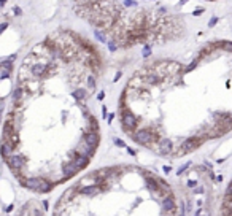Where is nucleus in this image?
<instances>
[{
    "label": "nucleus",
    "instance_id": "obj_1",
    "mask_svg": "<svg viewBox=\"0 0 232 216\" xmlns=\"http://www.w3.org/2000/svg\"><path fill=\"white\" fill-rule=\"evenodd\" d=\"M132 138L139 145H145L146 148L153 150L156 141L161 138V134L157 130H153V129H139L135 132H132Z\"/></svg>",
    "mask_w": 232,
    "mask_h": 216
},
{
    "label": "nucleus",
    "instance_id": "obj_2",
    "mask_svg": "<svg viewBox=\"0 0 232 216\" xmlns=\"http://www.w3.org/2000/svg\"><path fill=\"white\" fill-rule=\"evenodd\" d=\"M21 184L35 192H49L53 188V183H49L45 178H29V180H24Z\"/></svg>",
    "mask_w": 232,
    "mask_h": 216
},
{
    "label": "nucleus",
    "instance_id": "obj_3",
    "mask_svg": "<svg viewBox=\"0 0 232 216\" xmlns=\"http://www.w3.org/2000/svg\"><path fill=\"white\" fill-rule=\"evenodd\" d=\"M121 124H123V129L127 135H132L134 129L139 124V119L130 113V110H127L126 107L121 108Z\"/></svg>",
    "mask_w": 232,
    "mask_h": 216
},
{
    "label": "nucleus",
    "instance_id": "obj_4",
    "mask_svg": "<svg viewBox=\"0 0 232 216\" xmlns=\"http://www.w3.org/2000/svg\"><path fill=\"white\" fill-rule=\"evenodd\" d=\"M153 150L157 151L159 156H170L172 151H173V143L169 140V138H162V140L159 138V140L156 141V145H154Z\"/></svg>",
    "mask_w": 232,
    "mask_h": 216
},
{
    "label": "nucleus",
    "instance_id": "obj_5",
    "mask_svg": "<svg viewBox=\"0 0 232 216\" xmlns=\"http://www.w3.org/2000/svg\"><path fill=\"white\" fill-rule=\"evenodd\" d=\"M6 159V165L10 167V170H16V168H22L26 165V157L22 154H18V153H11L10 156L5 157Z\"/></svg>",
    "mask_w": 232,
    "mask_h": 216
},
{
    "label": "nucleus",
    "instance_id": "obj_6",
    "mask_svg": "<svg viewBox=\"0 0 232 216\" xmlns=\"http://www.w3.org/2000/svg\"><path fill=\"white\" fill-rule=\"evenodd\" d=\"M202 143H204V140L200 137H189V138H184V140L181 141V146H183L188 153H191V151H194L196 148H199Z\"/></svg>",
    "mask_w": 232,
    "mask_h": 216
},
{
    "label": "nucleus",
    "instance_id": "obj_7",
    "mask_svg": "<svg viewBox=\"0 0 232 216\" xmlns=\"http://www.w3.org/2000/svg\"><path fill=\"white\" fill-rule=\"evenodd\" d=\"M99 140H100L99 132H94V130H87V132L83 134V141H84V143H87V145H91V146H94V148H97V145H99Z\"/></svg>",
    "mask_w": 232,
    "mask_h": 216
},
{
    "label": "nucleus",
    "instance_id": "obj_8",
    "mask_svg": "<svg viewBox=\"0 0 232 216\" xmlns=\"http://www.w3.org/2000/svg\"><path fill=\"white\" fill-rule=\"evenodd\" d=\"M75 151H78L80 154H83L84 157H87V159H91V157H94V153H96V148L91 146V145H87L83 141L81 145H78V146L75 148Z\"/></svg>",
    "mask_w": 232,
    "mask_h": 216
},
{
    "label": "nucleus",
    "instance_id": "obj_9",
    "mask_svg": "<svg viewBox=\"0 0 232 216\" xmlns=\"http://www.w3.org/2000/svg\"><path fill=\"white\" fill-rule=\"evenodd\" d=\"M78 172H80V168L76 167L72 161H70L69 164H64L62 165V177L65 178V180H67V178H72L73 175H76Z\"/></svg>",
    "mask_w": 232,
    "mask_h": 216
},
{
    "label": "nucleus",
    "instance_id": "obj_10",
    "mask_svg": "<svg viewBox=\"0 0 232 216\" xmlns=\"http://www.w3.org/2000/svg\"><path fill=\"white\" fill-rule=\"evenodd\" d=\"M75 191H78V184H75V186H72V188H69L65 192L62 194V197H60V200H59V204H64V202H69L70 199H73L78 192H75Z\"/></svg>",
    "mask_w": 232,
    "mask_h": 216
},
{
    "label": "nucleus",
    "instance_id": "obj_11",
    "mask_svg": "<svg viewBox=\"0 0 232 216\" xmlns=\"http://www.w3.org/2000/svg\"><path fill=\"white\" fill-rule=\"evenodd\" d=\"M0 153H2L3 157H6V156H10L11 153H15V150H13L11 146H8V145L2 143V146H0Z\"/></svg>",
    "mask_w": 232,
    "mask_h": 216
},
{
    "label": "nucleus",
    "instance_id": "obj_12",
    "mask_svg": "<svg viewBox=\"0 0 232 216\" xmlns=\"http://www.w3.org/2000/svg\"><path fill=\"white\" fill-rule=\"evenodd\" d=\"M72 96L75 97V99H78V100H83L86 97V91H75Z\"/></svg>",
    "mask_w": 232,
    "mask_h": 216
},
{
    "label": "nucleus",
    "instance_id": "obj_13",
    "mask_svg": "<svg viewBox=\"0 0 232 216\" xmlns=\"http://www.w3.org/2000/svg\"><path fill=\"white\" fill-rule=\"evenodd\" d=\"M87 87H96V80L92 78V76H89V78H87Z\"/></svg>",
    "mask_w": 232,
    "mask_h": 216
},
{
    "label": "nucleus",
    "instance_id": "obj_14",
    "mask_svg": "<svg viewBox=\"0 0 232 216\" xmlns=\"http://www.w3.org/2000/svg\"><path fill=\"white\" fill-rule=\"evenodd\" d=\"M96 37H97V38L100 40V42H105V37H103L102 30H99V29H97V30H96Z\"/></svg>",
    "mask_w": 232,
    "mask_h": 216
},
{
    "label": "nucleus",
    "instance_id": "obj_15",
    "mask_svg": "<svg viewBox=\"0 0 232 216\" xmlns=\"http://www.w3.org/2000/svg\"><path fill=\"white\" fill-rule=\"evenodd\" d=\"M115 145L119 148H126V143H124L123 140H119V138H115Z\"/></svg>",
    "mask_w": 232,
    "mask_h": 216
},
{
    "label": "nucleus",
    "instance_id": "obj_16",
    "mask_svg": "<svg viewBox=\"0 0 232 216\" xmlns=\"http://www.w3.org/2000/svg\"><path fill=\"white\" fill-rule=\"evenodd\" d=\"M2 67H5V69L10 72V70L13 69V64H11V60H8V62H3V64H2Z\"/></svg>",
    "mask_w": 232,
    "mask_h": 216
},
{
    "label": "nucleus",
    "instance_id": "obj_17",
    "mask_svg": "<svg viewBox=\"0 0 232 216\" xmlns=\"http://www.w3.org/2000/svg\"><path fill=\"white\" fill-rule=\"evenodd\" d=\"M189 165H191V164H189V162H188V164H184V165H183V167H180V168H178V172H177V173H178V175H181V173H183V172H184V170H186V168H188V167H189Z\"/></svg>",
    "mask_w": 232,
    "mask_h": 216
},
{
    "label": "nucleus",
    "instance_id": "obj_18",
    "mask_svg": "<svg viewBox=\"0 0 232 216\" xmlns=\"http://www.w3.org/2000/svg\"><path fill=\"white\" fill-rule=\"evenodd\" d=\"M151 54V51H150V45H146V48H145V53H143V56L145 57H148Z\"/></svg>",
    "mask_w": 232,
    "mask_h": 216
},
{
    "label": "nucleus",
    "instance_id": "obj_19",
    "mask_svg": "<svg viewBox=\"0 0 232 216\" xmlns=\"http://www.w3.org/2000/svg\"><path fill=\"white\" fill-rule=\"evenodd\" d=\"M218 21H220V19H218V18H213V19H211V21H210V24H208V26H210V27H213V26L216 24Z\"/></svg>",
    "mask_w": 232,
    "mask_h": 216
},
{
    "label": "nucleus",
    "instance_id": "obj_20",
    "mask_svg": "<svg viewBox=\"0 0 232 216\" xmlns=\"http://www.w3.org/2000/svg\"><path fill=\"white\" fill-rule=\"evenodd\" d=\"M126 150H127V153H129L130 156H135V154H137V153H135V150H132V148H126Z\"/></svg>",
    "mask_w": 232,
    "mask_h": 216
},
{
    "label": "nucleus",
    "instance_id": "obj_21",
    "mask_svg": "<svg viewBox=\"0 0 232 216\" xmlns=\"http://www.w3.org/2000/svg\"><path fill=\"white\" fill-rule=\"evenodd\" d=\"M200 13H204V10H202V8H199V10H196V11H194V13H193V15H194V16H199V15H200Z\"/></svg>",
    "mask_w": 232,
    "mask_h": 216
},
{
    "label": "nucleus",
    "instance_id": "obj_22",
    "mask_svg": "<svg viewBox=\"0 0 232 216\" xmlns=\"http://www.w3.org/2000/svg\"><path fill=\"white\" fill-rule=\"evenodd\" d=\"M108 46H110V49H113V51L116 49V45H115L113 42H108Z\"/></svg>",
    "mask_w": 232,
    "mask_h": 216
},
{
    "label": "nucleus",
    "instance_id": "obj_23",
    "mask_svg": "<svg viewBox=\"0 0 232 216\" xmlns=\"http://www.w3.org/2000/svg\"><path fill=\"white\" fill-rule=\"evenodd\" d=\"M102 114H103V118H105L107 114H108V111H107V107H105V105L102 107Z\"/></svg>",
    "mask_w": 232,
    "mask_h": 216
},
{
    "label": "nucleus",
    "instance_id": "obj_24",
    "mask_svg": "<svg viewBox=\"0 0 232 216\" xmlns=\"http://www.w3.org/2000/svg\"><path fill=\"white\" fill-rule=\"evenodd\" d=\"M107 116H108V123H111V121H113V118H115L116 114H115V113H111V114H107Z\"/></svg>",
    "mask_w": 232,
    "mask_h": 216
},
{
    "label": "nucleus",
    "instance_id": "obj_25",
    "mask_svg": "<svg viewBox=\"0 0 232 216\" xmlns=\"http://www.w3.org/2000/svg\"><path fill=\"white\" fill-rule=\"evenodd\" d=\"M130 5H135L134 0H126V6H130Z\"/></svg>",
    "mask_w": 232,
    "mask_h": 216
},
{
    "label": "nucleus",
    "instance_id": "obj_26",
    "mask_svg": "<svg viewBox=\"0 0 232 216\" xmlns=\"http://www.w3.org/2000/svg\"><path fill=\"white\" fill-rule=\"evenodd\" d=\"M15 13H16V15L19 16V15H21L22 11H21V8H19V6H15Z\"/></svg>",
    "mask_w": 232,
    "mask_h": 216
},
{
    "label": "nucleus",
    "instance_id": "obj_27",
    "mask_svg": "<svg viewBox=\"0 0 232 216\" xmlns=\"http://www.w3.org/2000/svg\"><path fill=\"white\" fill-rule=\"evenodd\" d=\"M6 27H8V24H6V22H5V24H2V26H0V33H2L3 30L6 29Z\"/></svg>",
    "mask_w": 232,
    "mask_h": 216
},
{
    "label": "nucleus",
    "instance_id": "obj_28",
    "mask_svg": "<svg viewBox=\"0 0 232 216\" xmlns=\"http://www.w3.org/2000/svg\"><path fill=\"white\" fill-rule=\"evenodd\" d=\"M103 97H105V92H100V94H99V96H97V99H99V100H102V99H103Z\"/></svg>",
    "mask_w": 232,
    "mask_h": 216
},
{
    "label": "nucleus",
    "instance_id": "obj_29",
    "mask_svg": "<svg viewBox=\"0 0 232 216\" xmlns=\"http://www.w3.org/2000/svg\"><path fill=\"white\" fill-rule=\"evenodd\" d=\"M170 170H172V168H170V167H167V165H166V167H164V172H166V173H169Z\"/></svg>",
    "mask_w": 232,
    "mask_h": 216
},
{
    "label": "nucleus",
    "instance_id": "obj_30",
    "mask_svg": "<svg viewBox=\"0 0 232 216\" xmlns=\"http://www.w3.org/2000/svg\"><path fill=\"white\" fill-rule=\"evenodd\" d=\"M8 75H10V73H8V72H5V73H2V78H8Z\"/></svg>",
    "mask_w": 232,
    "mask_h": 216
},
{
    "label": "nucleus",
    "instance_id": "obj_31",
    "mask_svg": "<svg viewBox=\"0 0 232 216\" xmlns=\"http://www.w3.org/2000/svg\"><path fill=\"white\" fill-rule=\"evenodd\" d=\"M119 76H121V72H118V73H116V76H115V81L119 80Z\"/></svg>",
    "mask_w": 232,
    "mask_h": 216
},
{
    "label": "nucleus",
    "instance_id": "obj_32",
    "mask_svg": "<svg viewBox=\"0 0 232 216\" xmlns=\"http://www.w3.org/2000/svg\"><path fill=\"white\" fill-rule=\"evenodd\" d=\"M5 2H6V0H0V5L3 6V5H5Z\"/></svg>",
    "mask_w": 232,
    "mask_h": 216
},
{
    "label": "nucleus",
    "instance_id": "obj_33",
    "mask_svg": "<svg viewBox=\"0 0 232 216\" xmlns=\"http://www.w3.org/2000/svg\"><path fill=\"white\" fill-rule=\"evenodd\" d=\"M186 2H188V0H181V3H186Z\"/></svg>",
    "mask_w": 232,
    "mask_h": 216
},
{
    "label": "nucleus",
    "instance_id": "obj_34",
    "mask_svg": "<svg viewBox=\"0 0 232 216\" xmlns=\"http://www.w3.org/2000/svg\"><path fill=\"white\" fill-rule=\"evenodd\" d=\"M0 6H2V5H0Z\"/></svg>",
    "mask_w": 232,
    "mask_h": 216
}]
</instances>
